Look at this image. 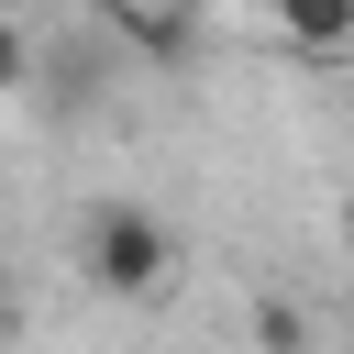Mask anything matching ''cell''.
Listing matches in <instances>:
<instances>
[{
    "label": "cell",
    "instance_id": "6da1fadb",
    "mask_svg": "<svg viewBox=\"0 0 354 354\" xmlns=\"http://www.w3.org/2000/svg\"><path fill=\"white\" fill-rule=\"evenodd\" d=\"M77 254H88V288H111V299H155V288L177 277V232H166L144 199H100V210L77 221Z\"/></svg>",
    "mask_w": 354,
    "mask_h": 354
},
{
    "label": "cell",
    "instance_id": "3957f363",
    "mask_svg": "<svg viewBox=\"0 0 354 354\" xmlns=\"http://www.w3.org/2000/svg\"><path fill=\"white\" fill-rule=\"evenodd\" d=\"M100 22H111L122 44H144V55H166V66H177V55L199 44V22H188V11H133V0H111Z\"/></svg>",
    "mask_w": 354,
    "mask_h": 354
},
{
    "label": "cell",
    "instance_id": "7a4b0ae2",
    "mask_svg": "<svg viewBox=\"0 0 354 354\" xmlns=\"http://www.w3.org/2000/svg\"><path fill=\"white\" fill-rule=\"evenodd\" d=\"M299 55H354V0H277L266 11Z\"/></svg>",
    "mask_w": 354,
    "mask_h": 354
},
{
    "label": "cell",
    "instance_id": "277c9868",
    "mask_svg": "<svg viewBox=\"0 0 354 354\" xmlns=\"http://www.w3.org/2000/svg\"><path fill=\"white\" fill-rule=\"evenodd\" d=\"M254 354H310V310L299 299H254Z\"/></svg>",
    "mask_w": 354,
    "mask_h": 354
}]
</instances>
